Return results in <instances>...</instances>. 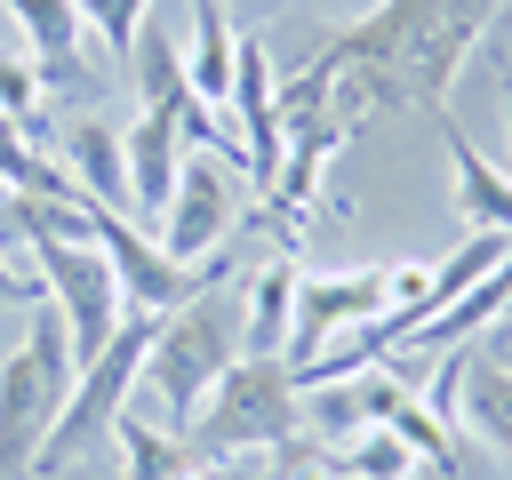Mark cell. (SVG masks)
<instances>
[{
    "label": "cell",
    "mask_w": 512,
    "mask_h": 480,
    "mask_svg": "<svg viewBox=\"0 0 512 480\" xmlns=\"http://www.w3.org/2000/svg\"><path fill=\"white\" fill-rule=\"evenodd\" d=\"M504 312H512V296H504Z\"/></svg>",
    "instance_id": "obj_24"
},
{
    "label": "cell",
    "mask_w": 512,
    "mask_h": 480,
    "mask_svg": "<svg viewBox=\"0 0 512 480\" xmlns=\"http://www.w3.org/2000/svg\"><path fill=\"white\" fill-rule=\"evenodd\" d=\"M224 112L240 120V152L256 160V184H272L288 128H280V112H272V48H264L256 32L232 40V96H224Z\"/></svg>",
    "instance_id": "obj_7"
},
{
    "label": "cell",
    "mask_w": 512,
    "mask_h": 480,
    "mask_svg": "<svg viewBox=\"0 0 512 480\" xmlns=\"http://www.w3.org/2000/svg\"><path fill=\"white\" fill-rule=\"evenodd\" d=\"M232 480H240V472H232Z\"/></svg>",
    "instance_id": "obj_25"
},
{
    "label": "cell",
    "mask_w": 512,
    "mask_h": 480,
    "mask_svg": "<svg viewBox=\"0 0 512 480\" xmlns=\"http://www.w3.org/2000/svg\"><path fill=\"white\" fill-rule=\"evenodd\" d=\"M504 360H512V352H504Z\"/></svg>",
    "instance_id": "obj_26"
},
{
    "label": "cell",
    "mask_w": 512,
    "mask_h": 480,
    "mask_svg": "<svg viewBox=\"0 0 512 480\" xmlns=\"http://www.w3.org/2000/svg\"><path fill=\"white\" fill-rule=\"evenodd\" d=\"M0 296H8V304H40L48 288H40V272H16V264L0 256Z\"/></svg>",
    "instance_id": "obj_20"
},
{
    "label": "cell",
    "mask_w": 512,
    "mask_h": 480,
    "mask_svg": "<svg viewBox=\"0 0 512 480\" xmlns=\"http://www.w3.org/2000/svg\"><path fill=\"white\" fill-rule=\"evenodd\" d=\"M296 264H264L240 296V352H264V360H288V328H296Z\"/></svg>",
    "instance_id": "obj_13"
},
{
    "label": "cell",
    "mask_w": 512,
    "mask_h": 480,
    "mask_svg": "<svg viewBox=\"0 0 512 480\" xmlns=\"http://www.w3.org/2000/svg\"><path fill=\"white\" fill-rule=\"evenodd\" d=\"M72 344H64V320L56 304L40 296L32 304V328L24 344L0 360V480H32L56 416H64V392H72Z\"/></svg>",
    "instance_id": "obj_3"
},
{
    "label": "cell",
    "mask_w": 512,
    "mask_h": 480,
    "mask_svg": "<svg viewBox=\"0 0 512 480\" xmlns=\"http://www.w3.org/2000/svg\"><path fill=\"white\" fill-rule=\"evenodd\" d=\"M64 176L96 200V208H120L128 216V160H120V128L112 120H72L64 128Z\"/></svg>",
    "instance_id": "obj_12"
},
{
    "label": "cell",
    "mask_w": 512,
    "mask_h": 480,
    "mask_svg": "<svg viewBox=\"0 0 512 480\" xmlns=\"http://www.w3.org/2000/svg\"><path fill=\"white\" fill-rule=\"evenodd\" d=\"M120 160H128V200L160 216L168 192H176V168H184V120H176V104H144L120 128Z\"/></svg>",
    "instance_id": "obj_8"
},
{
    "label": "cell",
    "mask_w": 512,
    "mask_h": 480,
    "mask_svg": "<svg viewBox=\"0 0 512 480\" xmlns=\"http://www.w3.org/2000/svg\"><path fill=\"white\" fill-rule=\"evenodd\" d=\"M232 16H224V0H192V56H184V80H192V96L200 104H224L232 96Z\"/></svg>",
    "instance_id": "obj_15"
},
{
    "label": "cell",
    "mask_w": 512,
    "mask_h": 480,
    "mask_svg": "<svg viewBox=\"0 0 512 480\" xmlns=\"http://www.w3.org/2000/svg\"><path fill=\"white\" fill-rule=\"evenodd\" d=\"M232 208H240V192H232V160L224 152H192L184 144V168H176V192H168V208H160V256H176V264H208L216 248H224V232H232Z\"/></svg>",
    "instance_id": "obj_5"
},
{
    "label": "cell",
    "mask_w": 512,
    "mask_h": 480,
    "mask_svg": "<svg viewBox=\"0 0 512 480\" xmlns=\"http://www.w3.org/2000/svg\"><path fill=\"white\" fill-rule=\"evenodd\" d=\"M112 448H120V480H232L224 464L232 456H208L192 448V432H160L144 416H112Z\"/></svg>",
    "instance_id": "obj_10"
},
{
    "label": "cell",
    "mask_w": 512,
    "mask_h": 480,
    "mask_svg": "<svg viewBox=\"0 0 512 480\" xmlns=\"http://www.w3.org/2000/svg\"><path fill=\"white\" fill-rule=\"evenodd\" d=\"M488 32H496V48H512V8H496V24H488Z\"/></svg>",
    "instance_id": "obj_22"
},
{
    "label": "cell",
    "mask_w": 512,
    "mask_h": 480,
    "mask_svg": "<svg viewBox=\"0 0 512 480\" xmlns=\"http://www.w3.org/2000/svg\"><path fill=\"white\" fill-rule=\"evenodd\" d=\"M32 104H40V72H32V56H8V48H0V120L24 128Z\"/></svg>",
    "instance_id": "obj_19"
},
{
    "label": "cell",
    "mask_w": 512,
    "mask_h": 480,
    "mask_svg": "<svg viewBox=\"0 0 512 480\" xmlns=\"http://www.w3.org/2000/svg\"><path fill=\"white\" fill-rule=\"evenodd\" d=\"M88 480H120V472H88Z\"/></svg>",
    "instance_id": "obj_23"
},
{
    "label": "cell",
    "mask_w": 512,
    "mask_h": 480,
    "mask_svg": "<svg viewBox=\"0 0 512 480\" xmlns=\"http://www.w3.org/2000/svg\"><path fill=\"white\" fill-rule=\"evenodd\" d=\"M192 424H200V432H192V448H208V456L280 448V440H296V432H304V384H296V368H288V360L240 352V360L216 376V392L200 400V416H192Z\"/></svg>",
    "instance_id": "obj_4"
},
{
    "label": "cell",
    "mask_w": 512,
    "mask_h": 480,
    "mask_svg": "<svg viewBox=\"0 0 512 480\" xmlns=\"http://www.w3.org/2000/svg\"><path fill=\"white\" fill-rule=\"evenodd\" d=\"M496 8L504 0H376L368 16L328 32L320 56L288 88H272L280 128H304L312 104H328V96L344 120L384 112V104H424V112L448 104V88H456L464 56L488 40Z\"/></svg>",
    "instance_id": "obj_1"
},
{
    "label": "cell",
    "mask_w": 512,
    "mask_h": 480,
    "mask_svg": "<svg viewBox=\"0 0 512 480\" xmlns=\"http://www.w3.org/2000/svg\"><path fill=\"white\" fill-rule=\"evenodd\" d=\"M232 360H240V296H224V288L208 280L200 296H184V304L160 312V328H152V344H144V384L160 392L168 432H192L200 400L216 392V376H224Z\"/></svg>",
    "instance_id": "obj_2"
},
{
    "label": "cell",
    "mask_w": 512,
    "mask_h": 480,
    "mask_svg": "<svg viewBox=\"0 0 512 480\" xmlns=\"http://www.w3.org/2000/svg\"><path fill=\"white\" fill-rule=\"evenodd\" d=\"M448 200H456L464 232H512V176L496 160H480L464 128H448Z\"/></svg>",
    "instance_id": "obj_11"
},
{
    "label": "cell",
    "mask_w": 512,
    "mask_h": 480,
    "mask_svg": "<svg viewBox=\"0 0 512 480\" xmlns=\"http://www.w3.org/2000/svg\"><path fill=\"white\" fill-rule=\"evenodd\" d=\"M120 64H128V80H136V112H144V104H184V96H192V80H184V48H176L168 32H152V24L136 32V48H128Z\"/></svg>",
    "instance_id": "obj_16"
},
{
    "label": "cell",
    "mask_w": 512,
    "mask_h": 480,
    "mask_svg": "<svg viewBox=\"0 0 512 480\" xmlns=\"http://www.w3.org/2000/svg\"><path fill=\"white\" fill-rule=\"evenodd\" d=\"M384 424H392V432L408 440V456H416V464H456L448 416H432V400H408V392H400V400L384 408Z\"/></svg>",
    "instance_id": "obj_17"
},
{
    "label": "cell",
    "mask_w": 512,
    "mask_h": 480,
    "mask_svg": "<svg viewBox=\"0 0 512 480\" xmlns=\"http://www.w3.org/2000/svg\"><path fill=\"white\" fill-rule=\"evenodd\" d=\"M144 16H152V0H80V24L104 40V48H136V32H144Z\"/></svg>",
    "instance_id": "obj_18"
},
{
    "label": "cell",
    "mask_w": 512,
    "mask_h": 480,
    "mask_svg": "<svg viewBox=\"0 0 512 480\" xmlns=\"http://www.w3.org/2000/svg\"><path fill=\"white\" fill-rule=\"evenodd\" d=\"M0 8H16V24H24V56H32V72H40V88H72V96H88V56H80V0H0Z\"/></svg>",
    "instance_id": "obj_9"
},
{
    "label": "cell",
    "mask_w": 512,
    "mask_h": 480,
    "mask_svg": "<svg viewBox=\"0 0 512 480\" xmlns=\"http://www.w3.org/2000/svg\"><path fill=\"white\" fill-rule=\"evenodd\" d=\"M504 144H512V72H504ZM504 176H512V160H504Z\"/></svg>",
    "instance_id": "obj_21"
},
{
    "label": "cell",
    "mask_w": 512,
    "mask_h": 480,
    "mask_svg": "<svg viewBox=\"0 0 512 480\" xmlns=\"http://www.w3.org/2000/svg\"><path fill=\"white\" fill-rule=\"evenodd\" d=\"M368 320H384V272H320V280H296L288 368L320 360L336 344V328H368Z\"/></svg>",
    "instance_id": "obj_6"
},
{
    "label": "cell",
    "mask_w": 512,
    "mask_h": 480,
    "mask_svg": "<svg viewBox=\"0 0 512 480\" xmlns=\"http://www.w3.org/2000/svg\"><path fill=\"white\" fill-rule=\"evenodd\" d=\"M456 416H464L496 456H512V360H504V352H472V360H464V376H456Z\"/></svg>",
    "instance_id": "obj_14"
}]
</instances>
